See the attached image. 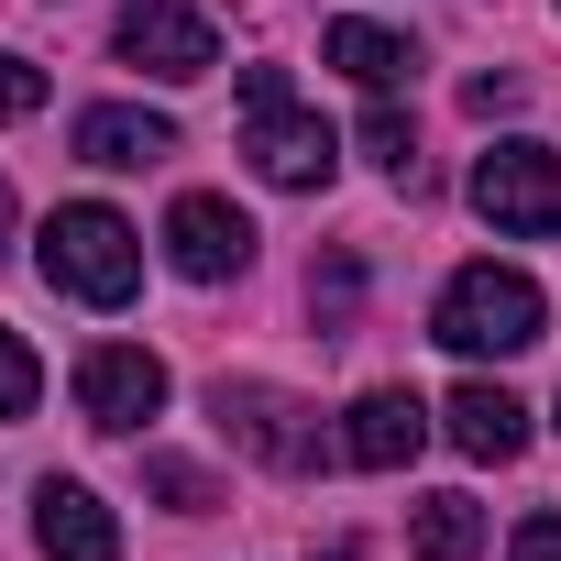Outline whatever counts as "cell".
Returning <instances> with one entry per match:
<instances>
[{"label": "cell", "instance_id": "cell-18", "mask_svg": "<svg viewBox=\"0 0 561 561\" xmlns=\"http://www.w3.org/2000/svg\"><path fill=\"white\" fill-rule=\"evenodd\" d=\"M34 111H45V67L0 45V122H34Z\"/></svg>", "mask_w": 561, "mask_h": 561}, {"label": "cell", "instance_id": "cell-14", "mask_svg": "<svg viewBox=\"0 0 561 561\" xmlns=\"http://www.w3.org/2000/svg\"><path fill=\"white\" fill-rule=\"evenodd\" d=\"M408 539H419V561H473V550H484V506H473V495H419Z\"/></svg>", "mask_w": 561, "mask_h": 561}, {"label": "cell", "instance_id": "cell-9", "mask_svg": "<svg viewBox=\"0 0 561 561\" xmlns=\"http://www.w3.org/2000/svg\"><path fill=\"white\" fill-rule=\"evenodd\" d=\"M419 451H430V397H419V386H364L353 419H342V462H364V473H408Z\"/></svg>", "mask_w": 561, "mask_h": 561}, {"label": "cell", "instance_id": "cell-7", "mask_svg": "<svg viewBox=\"0 0 561 561\" xmlns=\"http://www.w3.org/2000/svg\"><path fill=\"white\" fill-rule=\"evenodd\" d=\"M154 408H165V364H154L144 342H100V353H78V419H89V430L133 440Z\"/></svg>", "mask_w": 561, "mask_h": 561}, {"label": "cell", "instance_id": "cell-3", "mask_svg": "<svg viewBox=\"0 0 561 561\" xmlns=\"http://www.w3.org/2000/svg\"><path fill=\"white\" fill-rule=\"evenodd\" d=\"M242 154H253L264 187H331V165H342L331 122L298 111L287 67H242Z\"/></svg>", "mask_w": 561, "mask_h": 561}, {"label": "cell", "instance_id": "cell-4", "mask_svg": "<svg viewBox=\"0 0 561 561\" xmlns=\"http://www.w3.org/2000/svg\"><path fill=\"white\" fill-rule=\"evenodd\" d=\"M209 419H220L231 451H253V462H275V473H309V462H320V408L287 397V386H264V375H220V386H209Z\"/></svg>", "mask_w": 561, "mask_h": 561}, {"label": "cell", "instance_id": "cell-23", "mask_svg": "<svg viewBox=\"0 0 561 561\" xmlns=\"http://www.w3.org/2000/svg\"><path fill=\"white\" fill-rule=\"evenodd\" d=\"M0 242H12V176H0Z\"/></svg>", "mask_w": 561, "mask_h": 561}, {"label": "cell", "instance_id": "cell-5", "mask_svg": "<svg viewBox=\"0 0 561 561\" xmlns=\"http://www.w3.org/2000/svg\"><path fill=\"white\" fill-rule=\"evenodd\" d=\"M473 209L495 220V231H517V242H539V231H561V154L550 144H495L484 165H473Z\"/></svg>", "mask_w": 561, "mask_h": 561}, {"label": "cell", "instance_id": "cell-10", "mask_svg": "<svg viewBox=\"0 0 561 561\" xmlns=\"http://www.w3.org/2000/svg\"><path fill=\"white\" fill-rule=\"evenodd\" d=\"M34 550H45V561H122V517H111L78 473H45V484H34Z\"/></svg>", "mask_w": 561, "mask_h": 561}, {"label": "cell", "instance_id": "cell-22", "mask_svg": "<svg viewBox=\"0 0 561 561\" xmlns=\"http://www.w3.org/2000/svg\"><path fill=\"white\" fill-rule=\"evenodd\" d=\"M320 561H364V539H331V550H320Z\"/></svg>", "mask_w": 561, "mask_h": 561}, {"label": "cell", "instance_id": "cell-8", "mask_svg": "<svg viewBox=\"0 0 561 561\" xmlns=\"http://www.w3.org/2000/svg\"><path fill=\"white\" fill-rule=\"evenodd\" d=\"M165 264L187 275V287H220V275L253 264V220H242L220 187H187V198L165 209Z\"/></svg>", "mask_w": 561, "mask_h": 561}, {"label": "cell", "instance_id": "cell-16", "mask_svg": "<svg viewBox=\"0 0 561 561\" xmlns=\"http://www.w3.org/2000/svg\"><path fill=\"white\" fill-rule=\"evenodd\" d=\"M34 397H45V364L23 353V331H0V419H34Z\"/></svg>", "mask_w": 561, "mask_h": 561}, {"label": "cell", "instance_id": "cell-1", "mask_svg": "<svg viewBox=\"0 0 561 561\" xmlns=\"http://www.w3.org/2000/svg\"><path fill=\"white\" fill-rule=\"evenodd\" d=\"M34 264H45L56 298H89V309H122V298L144 287V242H133V220L100 209V198L56 209V220L34 231Z\"/></svg>", "mask_w": 561, "mask_h": 561}, {"label": "cell", "instance_id": "cell-20", "mask_svg": "<svg viewBox=\"0 0 561 561\" xmlns=\"http://www.w3.org/2000/svg\"><path fill=\"white\" fill-rule=\"evenodd\" d=\"M506 561H561V517H528V528L506 539Z\"/></svg>", "mask_w": 561, "mask_h": 561}, {"label": "cell", "instance_id": "cell-19", "mask_svg": "<svg viewBox=\"0 0 561 561\" xmlns=\"http://www.w3.org/2000/svg\"><path fill=\"white\" fill-rule=\"evenodd\" d=\"M517 100H528L517 78H473V89H462V111H473V122H495V111H517Z\"/></svg>", "mask_w": 561, "mask_h": 561}, {"label": "cell", "instance_id": "cell-13", "mask_svg": "<svg viewBox=\"0 0 561 561\" xmlns=\"http://www.w3.org/2000/svg\"><path fill=\"white\" fill-rule=\"evenodd\" d=\"M320 56H331L353 89H375V100H386L397 78H419V45H408V34H386V23H331V34H320Z\"/></svg>", "mask_w": 561, "mask_h": 561}, {"label": "cell", "instance_id": "cell-11", "mask_svg": "<svg viewBox=\"0 0 561 561\" xmlns=\"http://www.w3.org/2000/svg\"><path fill=\"white\" fill-rule=\"evenodd\" d=\"M165 154H176V122H165V111H133V100H100V111H78V165L144 176V165H165Z\"/></svg>", "mask_w": 561, "mask_h": 561}, {"label": "cell", "instance_id": "cell-6", "mask_svg": "<svg viewBox=\"0 0 561 561\" xmlns=\"http://www.w3.org/2000/svg\"><path fill=\"white\" fill-rule=\"evenodd\" d=\"M111 45H122V67H144V78H165V89H187V78L220 67V34L187 12V0H133V12L111 23Z\"/></svg>", "mask_w": 561, "mask_h": 561}, {"label": "cell", "instance_id": "cell-12", "mask_svg": "<svg viewBox=\"0 0 561 561\" xmlns=\"http://www.w3.org/2000/svg\"><path fill=\"white\" fill-rule=\"evenodd\" d=\"M440 430H451L462 462H517V451H528V408H517L506 386H451Z\"/></svg>", "mask_w": 561, "mask_h": 561}, {"label": "cell", "instance_id": "cell-17", "mask_svg": "<svg viewBox=\"0 0 561 561\" xmlns=\"http://www.w3.org/2000/svg\"><path fill=\"white\" fill-rule=\"evenodd\" d=\"M364 154H375L386 176H408V165H419V144H408V111H397V100H375V111H364Z\"/></svg>", "mask_w": 561, "mask_h": 561}, {"label": "cell", "instance_id": "cell-21", "mask_svg": "<svg viewBox=\"0 0 561 561\" xmlns=\"http://www.w3.org/2000/svg\"><path fill=\"white\" fill-rule=\"evenodd\" d=\"M309 309H331V320L353 309V264H331V275H309Z\"/></svg>", "mask_w": 561, "mask_h": 561}, {"label": "cell", "instance_id": "cell-2", "mask_svg": "<svg viewBox=\"0 0 561 561\" xmlns=\"http://www.w3.org/2000/svg\"><path fill=\"white\" fill-rule=\"evenodd\" d=\"M550 331V298L528 287L517 264H462L451 287H440V309H430V342H451L462 364H484V353H528Z\"/></svg>", "mask_w": 561, "mask_h": 561}, {"label": "cell", "instance_id": "cell-15", "mask_svg": "<svg viewBox=\"0 0 561 561\" xmlns=\"http://www.w3.org/2000/svg\"><path fill=\"white\" fill-rule=\"evenodd\" d=\"M144 484H154L176 517H209V506H220V495H209V473H198V462H176V451H154V462H144Z\"/></svg>", "mask_w": 561, "mask_h": 561}]
</instances>
